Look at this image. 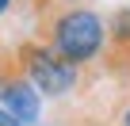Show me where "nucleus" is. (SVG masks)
Listing matches in <instances>:
<instances>
[{
	"instance_id": "5",
	"label": "nucleus",
	"mask_w": 130,
	"mask_h": 126,
	"mask_svg": "<svg viewBox=\"0 0 130 126\" xmlns=\"http://www.w3.org/2000/svg\"><path fill=\"white\" fill-rule=\"evenodd\" d=\"M0 126H23V122H19V118H15V115H8V111H4V107H0Z\"/></svg>"
},
{
	"instance_id": "3",
	"label": "nucleus",
	"mask_w": 130,
	"mask_h": 126,
	"mask_svg": "<svg viewBox=\"0 0 130 126\" xmlns=\"http://www.w3.org/2000/svg\"><path fill=\"white\" fill-rule=\"evenodd\" d=\"M0 107L8 115H15L23 126L38 122V115H42V92L19 69L12 46H0Z\"/></svg>"
},
{
	"instance_id": "4",
	"label": "nucleus",
	"mask_w": 130,
	"mask_h": 126,
	"mask_svg": "<svg viewBox=\"0 0 130 126\" xmlns=\"http://www.w3.org/2000/svg\"><path fill=\"white\" fill-rule=\"evenodd\" d=\"M115 126H130V99L119 103V111H115Z\"/></svg>"
},
{
	"instance_id": "6",
	"label": "nucleus",
	"mask_w": 130,
	"mask_h": 126,
	"mask_svg": "<svg viewBox=\"0 0 130 126\" xmlns=\"http://www.w3.org/2000/svg\"><path fill=\"white\" fill-rule=\"evenodd\" d=\"M15 8V0H0V15H4V12H12Z\"/></svg>"
},
{
	"instance_id": "1",
	"label": "nucleus",
	"mask_w": 130,
	"mask_h": 126,
	"mask_svg": "<svg viewBox=\"0 0 130 126\" xmlns=\"http://www.w3.org/2000/svg\"><path fill=\"white\" fill-rule=\"evenodd\" d=\"M35 38L46 42L57 57H65L69 65L84 69L96 65L107 46V19L88 8V4H73V8H50L42 15H35Z\"/></svg>"
},
{
	"instance_id": "2",
	"label": "nucleus",
	"mask_w": 130,
	"mask_h": 126,
	"mask_svg": "<svg viewBox=\"0 0 130 126\" xmlns=\"http://www.w3.org/2000/svg\"><path fill=\"white\" fill-rule=\"evenodd\" d=\"M12 50H15L19 69L27 73V80H31L42 96L61 99V96H69V92L80 88V69L69 65L65 57H57L46 42H38V38H23V42H15Z\"/></svg>"
}]
</instances>
